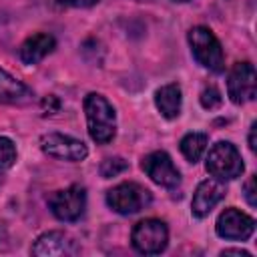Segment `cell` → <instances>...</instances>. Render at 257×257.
<instances>
[{
  "label": "cell",
  "mask_w": 257,
  "mask_h": 257,
  "mask_svg": "<svg viewBox=\"0 0 257 257\" xmlns=\"http://www.w3.org/2000/svg\"><path fill=\"white\" fill-rule=\"evenodd\" d=\"M84 116L90 139L96 145H108L116 137V112L114 106L100 92H88L84 96Z\"/></svg>",
  "instance_id": "6da1fadb"
},
{
  "label": "cell",
  "mask_w": 257,
  "mask_h": 257,
  "mask_svg": "<svg viewBox=\"0 0 257 257\" xmlns=\"http://www.w3.org/2000/svg\"><path fill=\"white\" fill-rule=\"evenodd\" d=\"M189 46H191V54L193 58L207 70L221 74L225 70V52L223 46L219 42V38L215 36V32L207 26H193L187 34Z\"/></svg>",
  "instance_id": "7a4b0ae2"
},
{
  "label": "cell",
  "mask_w": 257,
  "mask_h": 257,
  "mask_svg": "<svg viewBox=\"0 0 257 257\" xmlns=\"http://www.w3.org/2000/svg\"><path fill=\"white\" fill-rule=\"evenodd\" d=\"M205 169L213 179L223 183V181H233L241 177L245 165H243L239 149L233 143L219 141L209 149L207 159H205Z\"/></svg>",
  "instance_id": "3957f363"
},
{
  "label": "cell",
  "mask_w": 257,
  "mask_h": 257,
  "mask_svg": "<svg viewBox=\"0 0 257 257\" xmlns=\"http://www.w3.org/2000/svg\"><path fill=\"white\" fill-rule=\"evenodd\" d=\"M151 201H153L151 191L133 181L118 183L106 191V205L118 215H135L145 207H149Z\"/></svg>",
  "instance_id": "277c9868"
},
{
  "label": "cell",
  "mask_w": 257,
  "mask_h": 257,
  "mask_svg": "<svg viewBox=\"0 0 257 257\" xmlns=\"http://www.w3.org/2000/svg\"><path fill=\"white\" fill-rule=\"evenodd\" d=\"M131 243L135 251L143 255H159L169 245V229L161 219H143L131 231Z\"/></svg>",
  "instance_id": "5b68a950"
},
{
  "label": "cell",
  "mask_w": 257,
  "mask_h": 257,
  "mask_svg": "<svg viewBox=\"0 0 257 257\" xmlns=\"http://www.w3.org/2000/svg\"><path fill=\"white\" fill-rule=\"evenodd\" d=\"M50 213L64 223H74L84 215L86 209V191L80 185H70L66 189L54 191L48 197Z\"/></svg>",
  "instance_id": "8992f818"
},
{
  "label": "cell",
  "mask_w": 257,
  "mask_h": 257,
  "mask_svg": "<svg viewBox=\"0 0 257 257\" xmlns=\"http://www.w3.org/2000/svg\"><path fill=\"white\" fill-rule=\"evenodd\" d=\"M227 94L231 102L245 104L257 94V72L249 60L235 62L227 74Z\"/></svg>",
  "instance_id": "52a82bcc"
},
{
  "label": "cell",
  "mask_w": 257,
  "mask_h": 257,
  "mask_svg": "<svg viewBox=\"0 0 257 257\" xmlns=\"http://www.w3.org/2000/svg\"><path fill=\"white\" fill-rule=\"evenodd\" d=\"M40 149L44 155L58 159V161H68V163H78L88 157V149L80 139H74L70 135L62 133H46L40 137Z\"/></svg>",
  "instance_id": "ba28073f"
},
{
  "label": "cell",
  "mask_w": 257,
  "mask_h": 257,
  "mask_svg": "<svg viewBox=\"0 0 257 257\" xmlns=\"http://www.w3.org/2000/svg\"><path fill=\"white\" fill-rule=\"evenodd\" d=\"M141 169L145 171V175L159 187H165V189H177L181 185V173L179 169L175 167L173 159L169 153L165 151H153L149 153L143 163H141Z\"/></svg>",
  "instance_id": "9c48e42d"
},
{
  "label": "cell",
  "mask_w": 257,
  "mask_h": 257,
  "mask_svg": "<svg viewBox=\"0 0 257 257\" xmlns=\"http://www.w3.org/2000/svg\"><path fill=\"white\" fill-rule=\"evenodd\" d=\"M215 231L227 241H247L255 231V219L235 207H227L217 217Z\"/></svg>",
  "instance_id": "30bf717a"
},
{
  "label": "cell",
  "mask_w": 257,
  "mask_h": 257,
  "mask_svg": "<svg viewBox=\"0 0 257 257\" xmlns=\"http://www.w3.org/2000/svg\"><path fill=\"white\" fill-rule=\"evenodd\" d=\"M30 251L36 257H70V255H76L80 249L68 233H64V231H46L34 241Z\"/></svg>",
  "instance_id": "8fae6325"
},
{
  "label": "cell",
  "mask_w": 257,
  "mask_h": 257,
  "mask_svg": "<svg viewBox=\"0 0 257 257\" xmlns=\"http://www.w3.org/2000/svg\"><path fill=\"white\" fill-rule=\"evenodd\" d=\"M225 197V187L221 185V181L217 179H205L197 185L195 193H193V201H191V213L197 219L207 217Z\"/></svg>",
  "instance_id": "7c38bea8"
},
{
  "label": "cell",
  "mask_w": 257,
  "mask_h": 257,
  "mask_svg": "<svg viewBox=\"0 0 257 257\" xmlns=\"http://www.w3.org/2000/svg\"><path fill=\"white\" fill-rule=\"evenodd\" d=\"M56 48V38L48 32H36L32 36H28L20 48H18V58L24 64H38L40 60H44L52 50Z\"/></svg>",
  "instance_id": "4fadbf2b"
},
{
  "label": "cell",
  "mask_w": 257,
  "mask_h": 257,
  "mask_svg": "<svg viewBox=\"0 0 257 257\" xmlns=\"http://www.w3.org/2000/svg\"><path fill=\"white\" fill-rule=\"evenodd\" d=\"M32 98H34V92L30 86H26L22 80L14 78L10 72L0 68V102L2 104L24 106V104H30Z\"/></svg>",
  "instance_id": "5bb4252c"
},
{
  "label": "cell",
  "mask_w": 257,
  "mask_h": 257,
  "mask_svg": "<svg viewBox=\"0 0 257 257\" xmlns=\"http://www.w3.org/2000/svg\"><path fill=\"white\" fill-rule=\"evenodd\" d=\"M155 106L161 112L163 118L167 120H175L181 114V106H183V90L177 82H169L163 84L161 88H157L155 92Z\"/></svg>",
  "instance_id": "9a60e30c"
},
{
  "label": "cell",
  "mask_w": 257,
  "mask_h": 257,
  "mask_svg": "<svg viewBox=\"0 0 257 257\" xmlns=\"http://www.w3.org/2000/svg\"><path fill=\"white\" fill-rule=\"evenodd\" d=\"M207 145H209V137L205 133H187L181 143H179V149L183 153V157L189 161V163H197L205 151H207Z\"/></svg>",
  "instance_id": "2e32d148"
},
{
  "label": "cell",
  "mask_w": 257,
  "mask_h": 257,
  "mask_svg": "<svg viewBox=\"0 0 257 257\" xmlns=\"http://www.w3.org/2000/svg\"><path fill=\"white\" fill-rule=\"evenodd\" d=\"M16 145L8 137H0V173L8 171L16 163Z\"/></svg>",
  "instance_id": "e0dca14e"
},
{
  "label": "cell",
  "mask_w": 257,
  "mask_h": 257,
  "mask_svg": "<svg viewBox=\"0 0 257 257\" xmlns=\"http://www.w3.org/2000/svg\"><path fill=\"white\" fill-rule=\"evenodd\" d=\"M199 100H201V106H203V108H209V110H213V108L221 106V102H223V96H221V92H219V88H217L215 84H209V86H205V88L201 90V96H199Z\"/></svg>",
  "instance_id": "ac0fdd59"
},
{
  "label": "cell",
  "mask_w": 257,
  "mask_h": 257,
  "mask_svg": "<svg viewBox=\"0 0 257 257\" xmlns=\"http://www.w3.org/2000/svg\"><path fill=\"white\" fill-rule=\"evenodd\" d=\"M126 167H128V165H126L124 159H120V157H110V159H104V161L100 163V175H102L104 179H110V177L120 175Z\"/></svg>",
  "instance_id": "d6986e66"
},
{
  "label": "cell",
  "mask_w": 257,
  "mask_h": 257,
  "mask_svg": "<svg viewBox=\"0 0 257 257\" xmlns=\"http://www.w3.org/2000/svg\"><path fill=\"white\" fill-rule=\"evenodd\" d=\"M255 195H257V177L251 175L243 185V197L249 203V207H257V197Z\"/></svg>",
  "instance_id": "ffe728a7"
},
{
  "label": "cell",
  "mask_w": 257,
  "mask_h": 257,
  "mask_svg": "<svg viewBox=\"0 0 257 257\" xmlns=\"http://www.w3.org/2000/svg\"><path fill=\"white\" fill-rule=\"evenodd\" d=\"M60 6H70V8H90L98 0H56Z\"/></svg>",
  "instance_id": "44dd1931"
},
{
  "label": "cell",
  "mask_w": 257,
  "mask_h": 257,
  "mask_svg": "<svg viewBox=\"0 0 257 257\" xmlns=\"http://www.w3.org/2000/svg\"><path fill=\"white\" fill-rule=\"evenodd\" d=\"M255 131H257V122H253L251 124V128H249V149L255 153L257 151V143H255Z\"/></svg>",
  "instance_id": "7402d4cb"
},
{
  "label": "cell",
  "mask_w": 257,
  "mask_h": 257,
  "mask_svg": "<svg viewBox=\"0 0 257 257\" xmlns=\"http://www.w3.org/2000/svg\"><path fill=\"white\" fill-rule=\"evenodd\" d=\"M221 255H239V257H251L249 251H243V249H223Z\"/></svg>",
  "instance_id": "603a6c76"
},
{
  "label": "cell",
  "mask_w": 257,
  "mask_h": 257,
  "mask_svg": "<svg viewBox=\"0 0 257 257\" xmlns=\"http://www.w3.org/2000/svg\"><path fill=\"white\" fill-rule=\"evenodd\" d=\"M175 2H189V0H175Z\"/></svg>",
  "instance_id": "cb8c5ba5"
}]
</instances>
